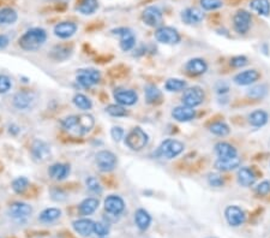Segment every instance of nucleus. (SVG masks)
Returning a JSON list of instances; mask_svg holds the SVG:
<instances>
[{
    "label": "nucleus",
    "mask_w": 270,
    "mask_h": 238,
    "mask_svg": "<svg viewBox=\"0 0 270 238\" xmlns=\"http://www.w3.org/2000/svg\"><path fill=\"white\" fill-rule=\"evenodd\" d=\"M46 40L47 33L45 29L31 28L21 36L20 40H18V45L21 46V48L26 52H34L44 46Z\"/></svg>",
    "instance_id": "nucleus-1"
},
{
    "label": "nucleus",
    "mask_w": 270,
    "mask_h": 238,
    "mask_svg": "<svg viewBox=\"0 0 270 238\" xmlns=\"http://www.w3.org/2000/svg\"><path fill=\"white\" fill-rule=\"evenodd\" d=\"M184 143L178 140L167 139L160 144V147L156 150V157L165 159H174L184 152Z\"/></svg>",
    "instance_id": "nucleus-2"
},
{
    "label": "nucleus",
    "mask_w": 270,
    "mask_h": 238,
    "mask_svg": "<svg viewBox=\"0 0 270 238\" xmlns=\"http://www.w3.org/2000/svg\"><path fill=\"white\" fill-rule=\"evenodd\" d=\"M148 142H149V136H148L147 132L139 128V126H136V128L132 129V130L126 135L125 139V144L128 145L131 150H135V152H139L143 148L147 147Z\"/></svg>",
    "instance_id": "nucleus-3"
},
{
    "label": "nucleus",
    "mask_w": 270,
    "mask_h": 238,
    "mask_svg": "<svg viewBox=\"0 0 270 238\" xmlns=\"http://www.w3.org/2000/svg\"><path fill=\"white\" fill-rule=\"evenodd\" d=\"M101 79V73L95 69H81L76 75V81L83 88H91Z\"/></svg>",
    "instance_id": "nucleus-4"
},
{
    "label": "nucleus",
    "mask_w": 270,
    "mask_h": 238,
    "mask_svg": "<svg viewBox=\"0 0 270 238\" xmlns=\"http://www.w3.org/2000/svg\"><path fill=\"white\" fill-rule=\"evenodd\" d=\"M95 163L101 172H111L116 167L118 159L111 150H100L95 155Z\"/></svg>",
    "instance_id": "nucleus-5"
},
{
    "label": "nucleus",
    "mask_w": 270,
    "mask_h": 238,
    "mask_svg": "<svg viewBox=\"0 0 270 238\" xmlns=\"http://www.w3.org/2000/svg\"><path fill=\"white\" fill-rule=\"evenodd\" d=\"M204 92L201 87H190L182 93V105L195 108L204 101Z\"/></svg>",
    "instance_id": "nucleus-6"
},
{
    "label": "nucleus",
    "mask_w": 270,
    "mask_h": 238,
    "mask_svg": "<svg viewBox=\"0 0 270 238\" xmlns=\"http://www.w3.org/2000/svg\"><path fill=\"white\" fill-rule=\"evenodd\" d=\"M112 33L119 36V45L124 52H129L136 46V35L130 28H116L113 29Z\"/></svg>",
    "instance_id": "nucleus-7"
},
{
    "label": "nucleus",
    "mask_w": 270,
    "mask_h": 238,
    "mask_svg": "<svg viewBox=\"0 0 270 238\" xmlns=\"http://www.w3.org/2000/svg\"><path fill=\"white\" fill-rule=\"evenodd\" d=\"M155 39L156 41L163 45H177L181 40V36L178 30L172 26H160L155 31Z\"/></svg>",
    "instance_id": "nucleus-8"
},
{
    "label": "nucleus",
    "mask_w": 270,
    "mask_h": 238,
    "mask_svg": "<svg viewBox=\"0 0 270 238\" xmlns=\"http://www.w3.org/2000/svg\"><path fill=\"white\" fill-rule=\"evenodd\" d=\"M33 213V208L25 202H13L9 207V215L17 223H25Z\"/></svg>",
    "instance_id": "nucleus-9"
},
{
    "label": "nucleus",
    "mask_w": 270,
    "mask_h": 238,
    "mask_svg": "<svg viewBox=\"0 0 270 238\" xmlns=\"http://www.w3.org/2000/svg\"><path fill=\"white\" fill-rule=\"evenodd\" d=\"M36 94L33 92H26V91H21L16 93L15 96H13V106L18 110H29V108H33L34 105L36 104Z\"/></svg>",
    "instance_id": "nucleus-10"
},
{
    "label": "nucleus",
    "mask_w": 270,
    "mask_h": 238,
    "mask_svg": "<svg viewBox=\"0 0 270 238\" xmlns=\"http://www.w3.org/2000/svg\"><path fill=\"white\" fill-rule=\"evenodd\" d=\"M251 22H252L251 13L245 11V10H239V11L235 12L234 17H233V25H234L235 31L238 34H242V35H244L250 30Z\"/></svg>",
    "instance_id": "nucleus-11"
},
{
    "label": "nucleus",
    "mask_w": 270,
    "mask_h": 238,
    "mask_svg": "<svg viewBox=\"0 0 270 238\" xmlns=\"http://www.w3.org/2000/svg\"><path fill=\"white\" fill-rule=\"evenodd\" d=\"M142 20L148 26L160 28L163 21L162 11L158 6H148L142 13Z\"/></svg>",
    "instance_id": "nucleus-12"
},
{
    "label": "nucleus",
    "mask_w": 270,
    "mask_h": 238,
    "mask_svg": "<svg viewBox=\"0 0 270 238\" xmlns=\"http://www.w3.org/2000/svg\"><path fill=\"white\" fill-rule=\"evenodd\" d=\"M31 157L36 163H44L51 157V147L42 140H35L31 144Z\"/></svg>",
    "instance_id": "nucleus-13"
},
{
    "label": "nucleus",
    "mask_w": 270,
    "mask_h": 238,
    "mask_svg": "<svg viewBox=\"0 0 270 238\" xmlns=\"http://www.w3.org/2000/svg\"><path fill=\"white\" fill-rule=\"evenodd\" d=\"M225 218H226L227 223L233 227L240 226L246 220L245 212L240 207H238V206H228L225 210Z\"/></svg>",
    "instance_id": "nucleus-14"
},
{
    "label": "nucleus",
    "mask_w": 270,
    "mask_h": 238,
    "mask_svg": "<svg viewBox=\"0 0 270 238\" xmlns=\"http://www.w3.org/2000/svg\"><path fill=\"white\" fill-rule=\"evenodd\" d=\"M105 210L107 213L112 214V215H119L125 210V202L120 196L118 195H110L105 198Z\"/></svg>",
    "instance_id": "nucleus-15"
},
{
    "label": "nucleus",
    "mask_w": 270,
    "mask_h": 238,
    "mask_svg": "<svg viewBox=\"0 0 270 238\" xmlns=\"http://www.w3.org/2000/svg\"><path fill=\"white\" fill-rule=\"evenodd\" d=\"M114 99L116 104L124 106H132L137 102L138 100V95L135 91H131V89H118V91L114 92Z\"/></svg>",
    "instance_id": "nucleus-16"
},
{
    "label": "nucleus",
    "mask_w": 270,
    "mask_h": 238,
    "mask_svg": "<svg viewBox=\"0 0 270 238\" xmlns=\"http://www.w3.org/2000/svg\"><path fill=\"white\" fill-rule=\"evenodd\" d=\"M53 31H54V35L57 36V38L63 40L70 39L71 36L75 35L76 31H77V24L73 22H70V21L60 22L54 26Z\"/></svg>",
    "instance_id": "nucleus-17"
},
{
    "label": "nucleus",
    "mask_w": 270,
    "mask_h": 238,
    "mask_svg": "<svg viewBox=\"0 0 270 238\" xmlns=\"http://www.w3.org/2000/svg\"><path fill=\"white\" fill-rule=\"evenodd\" d=\"M181 21L184 23L189 25H193V24H198V23L202 22L204 20V13L201 9L198 7H187L185 9L184 11H181Z\"/></svg>",
    "instance_id": "nucleus-18"
},
{
    "label": "nucleus",
    "mask_w": 270,
    "mask_h": 238,
    "mask_svg": "<svg viewBox=\"0 0 270 238\" xmlns=\"http://www.w3.org/2000/svg\"><path fill=\"white\" fill-rule=\"evenodd\" d=\"M259 72L255 69H251V70H245L239 72L238 75L234 76V83L238 86H251L255 82L258 81L259 78Z\"/></svg>",
    "instance_id": "nucleus-19"
},
{
    "label": "nucleus",
    "mask_w": 270,
    "mask_h": 238,
    "mask_svg": "<svg viewBox=\"0 0 270 238\" xmlns=\"http://www.w3.org/2000/svg\"><path fill=\"white\" fill-rule=\"evenodd\" d=\"M185 70H186V72L189 73V75L200 76L206 72V70H208V64H206L204 59L193 58V59H190L189 62L186 63Z\"/></svg>",
    "instance_id": "nucleus-20"
},
{
    "label": "nucleus",
    "mask_w": 270,
    "mask_h": 238,
    "mask_svg": "<svg viewBox=\"0 0 270 238\" xmlns=\"http://www.w3.org/2000/svg\"><path fill=\"white\" fill-rule=\"evenodd\" d=\"M72 226L73 229H75V231L77 232L78 235H81L82 237H89L90 235L94 234L95 221H92L91 219L88 218H82L73 221Z\"/></svg>",
    "instance_id": "nucleus-21"
},
{
    "label": "nucleus",
    "mask_w": 270,
    "mask_h": 238,
    "mask_svg": "<svg viewBox=\"0 0 270 238\" xmlns=\"http://www.w3.org/2000/svg\"><path fill=\"white\" fill-rule=\"evenodd\" d=\"M48 174L54 181H63L70 174V165L64 163H55L49 166Z\"/></svg>",
    "instance_id": "nucleus-22"
},
{
    "label": "nucleus",
    "mask_w": 270,
    "mask_h": 238,
    "mask_svg": "<svg viewBox=\"0 0 270 238\" xmlns=\"http://www.w3.org/2000/svg\"><path fill=\"white\" fill-rule=\"evenodd\" d=\"M172 117L178 121H190L196 117V111L189 106H177L172 111Z\"/></svg>",
    "instance_id": "nucleus-23"
},
{
    "label": "nucleus",
    "mask_w": 270,
    "mask_h": 238,
    "mask_svg": "<svg viewBox=\"0 0 270 238\" xmlns=\"http://www.w3.org/2000/svg\"><path fill=\"white\" fill-rule=\"evenodd\" d=\"M239 165H240V158H238V155L233 158L218 159V160L215 161V168L222 172L235 170L237 167H239Z\"/></svg>",
    "instance_id": "nucleus-24"
},
{
    "label": "nucleus",
    "mask_w": 270,
    "mask_h": 238,
    "mask_svg": "<svg viewBox=\"0 0 270 238\" xmlns=\"http://www.w3.org/2000/svg\"><path fill=\"white\" fill-rule=\"evenodd\" d=\"M135 223L141 231H145V230L149 229L150 224H152V215L145 210L139 208L135 213Z\"/></svg>",
    "instance_id": "nucleus-25"
},
{
    "label": "nucleus",
    "mask_w": 270,
    "mask_h": 238,
    "mask_svg": "<svg viewBox=\"0 0 270 238\" xmlns=\"http://www.w3.org/2000/svg\"><path fill=\"white\" fill-rule=\"evenodd\" d=\"M238 183L243 187H251L256 183V176L248 167H240L238 170Z\"/></svg>",
    "instance_id": "nucleus-26"
},
{
    "label": "nucleus",
    "mask_w": 270,
    "mask_h": 238,
    "mask_svg": "<svg viewBox=\"0 0 270 238\" xmlns=\"http://www.w3.org/2000/svg\"><path fill=\"white\" fill-rule=\"evenodd\" d=\"M99 205L100 202L97 198L88 197L79 203L78 211L82 215H90V214L95 213V211L99 208Z\"/></svg>",
    "instance_id": "nucleus-27"
},
{
    "label": "nucleus",
    "mask_w": 270,
    "mask_h": 238,
    "mask_svg": "<svg viewBox=\"0 0 270 238\" xmlns=\"http://www.w3.org/2000/svg\"><path fill=\"white\" fill-rule=\"evenodd\" d=\"M95 125V119L91 115L83 113L78 116V129L79 135H86L92 130Z\"/></svg>",
    "instance_id": "nucleus-28"
},
{
    "label": "nucleus",
    "mask_w": 270,
    "mask_h": 238,
    "mask_svg": "<svg viewBox=\"0 0 270 238\" xmlns=\"http://www.w3.org/2000/svg\"><path fill=\"white\" fill-rule=\"evenodd\" d=\"M215 153L219 159L237 157V149L227 142H219L215 144Z\"/></svg>",
    "instance_id": "nucleus-29"
},
{
    "label": "nucleus",
    "mask_w": 270,
    "mask_h": 238,
    "mask_svg": "<svg viewBox=\"0 0 270 238\" xmlns=\"http://www.w3.org/2000/svg\"><path fill=\"white\" fill-rule=\"evenodd\" d=\"M250 9L259 16L268 17L270 15V1L269 0H251Z\"/></svg>",
    "instance_id": "nucleus-30"
},
{
    "label": "nucleus",
    "mask_w": 270,
    "mask_h": 238,
    "mask_svg": "<svg viewBox=\"0 0 270 238\" xmlns=\"http://www.w3.org/2000/svg\"><path fill=\"white\" fill-rule=\"evenodd\" d=\"M248 123L255 128H261L268 123V113L263 110H256L248 116Z\"/></svg>",
    "instance_id": "nucleus-31"
},
{
    "label": "nucleus",
    "mask_w": 270,
    "mask_h": 238,
    "mask_svg": "<svg viewBox=\"0 0 270 238\" xmlns=\"http://www.w3.org/2000/svg\"><path fill=\"white\" fill-rule=\"evenodd\" d=\"M76 9L82 15H92L99 9V0H79Z\"/></svg>",
    "instance_id": "nucleus-32"
},
{
    "label": "nucleus",
    "mask_w": 270,
    "mask_h": 238,
    "mask_svg": "<svg viewBox=\"0 0 270 238\" xmlns=\"http://www.w3.org/2000/svg\"><path fill=\"white\" fill-rule=\"evenodd\" d=\"M18 15L11 7L0 9V25H11L16 23Z\"/></svg>",
    "instance_id": "nucleus-33"
},
{
    "label": "nucleus",
    "mask_w": 270,
    "mask_h": 238,
    "mask_svg": "<svg viewBox=\"0 0 270 238\" xmlns=\"http://www.w3.org/2000/svg\"><path fill=\"white\" fill-rule=\"evenodd\" d=\"M145 100H147L148 104H156V102L160 101L162 99V94H161V91L155 87L154 84H148L145 87Z\"/></svg>",
    "instance_id": "nucleus-34"
},
{
    "label": "nucleus",
    "mask_w": 270,
    "mask_h": 238,
    "mask_svg": "<svg viewBox=\"0 0 270 238\" xmlns=\"http://www.w3.org/2000/svg\"><path fill=\"white\" fill-rule=\"evenodd\" d=\"M62 215V211L59 208H47L40 214L39 219L42 221V223H53V221L58 220Z\"/></svg>",
    "instance_id": "nucleus-35"
},
{
    "label": "nucleus",
    "mask_w": 270,
    "mask_h": 238,
    "mask_svg": "<svg viewBox=\"0 0 270 238\" xmlns=\"http://www.w3.org/2000/svg\"><path fill=\"white\" fill-rule=\"evenodd\" d=\"M63 130L68 132H75L79 135L78 129V116H68L62 120Z\"/></svg>",
    "instance_id": "nucleus-36"
},
{
    "label": "nucleus",
    "mask_w": 270,
    "mask_h": 238,
    "mask_svg": "<svg viewBox=\"0 0 270 238\" xmlns=\"http://www.w3.org/2000/svg\"><path fill=\"white\" fill-rule=\"evenodd\" d=\"M72 102L76 107L82 111H89L92 108L91 100H90L87 95L81 94V93H78V94H76L75 96H73Z\"/></svg>",
    "instance_id": "nucleus-37"
},
{
    "label": "nucleus",
    "mask_w": 270,
    "mask_h": 238,
    "mask_svg": "<svg viewBox=\"0 0 270 238\" xmlns=\"http://www.w3.org/2000/svg\"><path fill=\"white\" fill-rule=\"evenodd\" d=\"M187 88V83L184 79L180 78H169L166 81L165 89L168 92H181Z\"/></svg>",
    "instance_id": "nucleus-38"
},
{
    "label": "nucleus",
    "mask_w": 270,
    "mask_h": 238,
    "mask_svg": "<svg viewBox=\"0 0 270 238\" xmlns=\"http://www.w3.org/2000/svg\"><path fill=\"white\" fill-rule=\"evenodd\" d=\"M71 51L72 49L68 48V46H64V45H59L55 46L52 51V58L55 60H65L71 55Z\"/></svg>",
    "instance_id": "nucleus-39"
},
{
    "label": "nucleus",
    "mask_w": 270,
    "mask_h": 238,
    "mask_svg": "<svg viewBox=\"0 0 270 238\" xmlns=\"http://www.w3.org/2000/svg\"><path fill=\"white\" fill-rule=\"evenodd\" d=\"M209 130H210L211 134L216 135V136H222V137L227 136V135L231 132L229 126L227 125L226 123H224V121H215V123L211 124Z\"/></svg>",
    "instance_id": "nucleus-40"
},
{
    "label": "nucleus",
    "mask_w": 270,
    "mask_h": 238,
    "mask_svg": "<svg viewBox=\"0 0 270 238\" xmlns=\"http://www.w3.org/2000/svg\"><path fill=\"white\" fill-rule=\"evenodd\" d=\"M106 112H107L110 116H112V117H118V118L126 117V116L129 115L128 110H126L124 106L119 104L108 105L107 107H106Z\"/></svg>",
    "instance_id": "nucleus-41"
},
{
    "label": "nucleus",
    "mask_w": 270,
    "mask_h": 238,
    "mask_svg": "<svg viewBox=\"0 0 270 238\" xmlns=\"http://www.w3.org/2000/svg\"><path fill=\"white\" fill-rule=\"evenodd\" d=\"M29 188V179L25 177H18L12 182V189L16 194H24Z\"/></svg>",
    "instance_id": "nucleus-42"
},
{
    "label": "nucleus",
    "mask_w": 270,
    "mask_h": 238,
    "mask_svg": "<svg viewBox=\"0 0 270 238\" xmlns=\"http://www.w3.org/2000/svg\"><path fill=\"white\" fill-rule=\"evenodd\" d=\"M86 185L87 189H88L90 192H92V194L100 195L102 192L101 184H100V182L97 181V178H95V177H88V178L86 179Z\"/></svg>",
    "instance_id": "nucleus-43"
},
{
    "label": "nucleus",
    "mask_w": 270,
    "mask_h": 238,
    "mask_svg": "<svg viewBox=\"0 0 270 238\" xmlns=\"http://www.w3.org/2000/svg\"><path fill=\"white\" fill-rule=\"evenodd\" d=\"M201 6L205 11H215L224 6L222 0H201Z\"/></svg>",
    "instance_id": "nucleus-44"
},
{
    "label": "nucleus",
    "mask_w": 270,
    "mask_h": 238,
    "mask_svg": "<svg viewBox=\"0 0 270 238\" xmlns=\"http://www.w3.org/2000/svg\"><path fill=\"white\" fill-rule=\"evenodd\" d=\"M267 94V86L264 84H258V86L252 87L250 91L248 92V95L252 99H262V97L266 96Z\"/></svg>",
    "instance_id": "nucleus-45"
},
{
    "label": "nucleus",
    "mask_w": 270,
    "mask_h": 238,
    "mask_svg": "<svg viewBox=\"0 0 270 238\" xmlns=\"http://www.w3.org/2000/svg\"><path fill=\"white\" fill-rule=\"evenodd\" d=\"M11 78L6 75H0V94H5L11 89Z\"/></svg>",
    "instance_id": "nucleus-46"
},
{
    "label": "nucleus",
    "mask_w": 270,
    "mask_h": 238,
    "mask_svg": "<svg viewBox=\"0 0 270 238\" xmlns=\"http://www.w3.org/2000/svg\"><path fill=\"white\" fill-rule=\"evenodd\" d=\"M94 232L99 237H105V236H107L108 232H110V227H108L107 224L99 221V223H95Z\"/></svg>",
    "instance_id": "nucleus-47"
},
{
    "label": "nucleus",
    "mask_w": 270,
    "mask_h": 238,
    "mask_svg": "<svg viewBox=\"0 0 270 238\" xmlns=\"http://www.w3.org/2000/svg\"><path fill=\"white\" fill-rule=\"evenodd\" d=\"M270 192V182L269 181H263L261 182L257 187H256V194L259 196H266Z\"/></svg>",
    "instance_id": "nucleus-48"
},
{
    "label": "nucleus",
    "mask_w": 270,
    "mask_h": 238,
    "mask_svg": "<svg viewBox=\"0 0 270 238\" xmlns=\"http://www.w3.org/2000/svg\"><path fill=\"white\" fill-rule=\"evenodd\" d=\"M208 183H209V185H211V187L219 188V187H222L225 182H224V178H222L220 174L210 173L208 176Z\"/></svg>",
    "instance_id": "nucleus-49"
},
{
    "label": "nucleus",
    "mask_w": 270,
    "mask_h": 238,
    "mask_svg": "<svg viewBox=\"0 0 270 238\" xmlns=\"http://www.w3.org/2000/svg\"><path fill=\"white\" fill-rule=\"evenodd\" d=\"M124 135H125V131L121 126H113L111 129V136L115 142H120L124 139Z\"/></svg>",
    "instance_id": "nucleus-50"
},
{
    "label": "nucleus",
    "mask_w": 270,
    "mask_h": 238,
    "mask_svg": "<svg viewBox=\"0 0 270 238\" xmlns=\"http://www.w3.org/2000/svg\"><path fill=\"white\" fill-rule=\"evenodd\" d=\"M248 64V58L245 55H237V57H233L231 59V65L233 68H243Z\"/></svg>",
    "instance_id": "nucleus-51"
},
{
    "label": "nucleus",
    "mask_w": 270,
    "mask_h": 238,
    "mask_svg": "<svg viewBox=\"0 0 270 238\" xmlns=\"http://www.w3.org/2000/svg\"><path fill=\"white\" fill-rule=\"evenodd\" d=\"M9 44H10L9 36L5 35V34H1V35H0V49L6 48V47L9 46Z\"/></svg>",
    "instance_id": "nucleus-52"
},
{
    "label": "nucleus",
    "mask_w": 270,
    "mask_h": 238,
    "mask_svg": "<svg viewBox=\"0 0 270 238\" xmlns=\"http://www.w3.org/2000/svg\"><path fill=\"white\" fill-rule=\"evenodd\" d=\"M216 91H218L219 94H224V93H226L228 91V86H227L226 83H222V82H220L218 84V87H216Z\"/></svg>",
    "instance_id": "nucleus-53"
},
{
    "label": "nucleus",
    "mask_w": 270,
    "mask_h": 238,
    "mask_svg": "<svg viewBox=\"0 0 270 238\" xmlns=\"http://www.w3.org/2000/svg\"><path fill=\"white\" fill-rule=\"evenodd\" d=\"M9 131H10V134L15 135V136H16V135H17L18 132L21 131V129L18 128L17 125H15V124H12V125H10V130Z\"/></svg>",
    "instance_id": "nucleus-54"
},
{
    "label": "nucleus",
    "mask_w": 270,
    "mask_h": 238,
    "mask_svg": "<svg viewBox=\"0 0 270 238\" xmlns=\"http://www.w3.org/2000/svg\"><path fill=\"white\" fill-rule=\"evenodd\" d=\"M208 238H213V237H208Z\"/></svg>",
    "instance_id": "nucleus-55"
}]
</instances>
